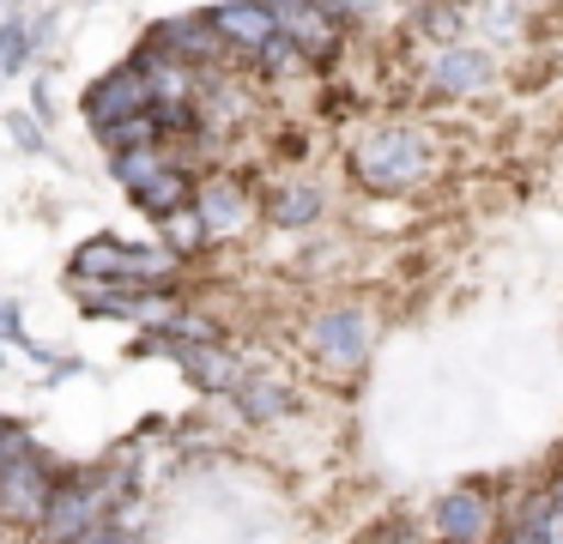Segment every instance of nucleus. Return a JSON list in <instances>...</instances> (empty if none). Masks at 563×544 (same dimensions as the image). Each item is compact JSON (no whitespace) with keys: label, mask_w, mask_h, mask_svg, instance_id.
Returning a JSON list of instances; mask_svg holds the SVG:
<instances>
[{"label":"nucleus","mask_w":563,"mask_h":544,"mask_svg":"<svg viewBox=\"0 0 563 544\" xmlns=\"http://www.w3.org/2000/svg\"><path fill=\"white\" fill-rule=\"evenodd\" d=\"M449 152L424 115H376L345 133V181L364 200H418L449 176Z\"/></svg>","instance_id":"f257e3e1"},{"label":"nucleus","mask_w":563,"mask_h":544,"mask_svg":"<svg viewBox=\"0 0 563 544\" xmlns=\"http://www.w3.org/2000/svg\"><path fill=\"white\" fill-rule=\"evenodd\" d=\"M382 345V297L369 290H333L328 302L297 321V357L321 375V381H357Z\"/></svg>","instance_id":"f03ea898"},{"label":"nucleus","mask_w":563,"mask_h":544,"mask_svg":"<svg viewBox=\"0 0 563 544\" xmlns=\"http://www.w3.org/2000/svg\"><path fill=\"white\" fill-rule=\"evenodd\" d=\"M176 285L183 278V254H170L164 242H122V236H86L67 260V285Z\"/></svg>","instance_id":"7ed1b4c3"},{"label":"nucleus","mask_w":563,"mask_h":544,"mask_svg":"<svg viewBox=\"0 0 563 544\" xmlns=\"http://www.w3.org/2000/svg\"><path fill=\"white\" fill-rule=\"evenodd\" d=\"M424 526L437 544H497L509 532V496L485 478H461L430 496Z\"/></svg>","instance_id":"20e7f679"},{"label":"nucleus","mask_w":563,"mask_h":544,"mask_svg":"<svg viewBox=\"0 0 563 544\" xmlns=\"http://www.w3.org/2000/svg\"><path fill=\"white\" fill-rule=\"evenodd\" d=\"M497 79H503V55L478 36H466V43L430 48L418 60V103H478Z\"/></svg>","instance_id":"39448f33"},{"label":"nucleus","mask_w":563,"mask_h":544,"mask_svg":"<svg viewBox=\"0 0 563 544\" xmlns=\"http://www.w3.org/2000/svg\"><path fill=\"white\" fill-rule=\"evenodd\" d=\"M74 471L79 466H62V459H49L43 447L25 459H7V466H0V520L37 532L43 514H49V502H55V490H62V478H74Z\"/></svg>","instance_id":"423d86ee"},{"label":"nucleus","mask_w":563,"mask_h":544,"mask_svg":"<svg viewBox=\"0 0 563 544\" xmlns=\"http://www.w3.org/2000/svg\"><path fill=\"white\" fill-rule=\"evenodd\" d=\"M140 43L158 48V55H170V60H188V67H200V73L243 67V60L231 55V43L219 36L212 12H170V19H152Z\"/></svg>","instance_id":"0eeeda50"},{"label":"nucleus","mask_w":563,"mask_h":544,"mask_svg":"<svg viewBox=\"0 0 563 544\" xmlns=\"http://www.w3.org/2000/svg\"><path fill=\"white\" fill-rule=\"evenodd\" d=\"M328 218H333L328 188H321L316 176H303V169H291V176H279V181L261 188V224H267V230H285V236H316Z\"/></svg>","instance_id":"6e6552de"},{"label":"nucleus","mask_w":563,"mask_h":544,"mask_svg":"<svg viewBox=\"0 0 563 544\" xmlns=\"http://www.w3.org/2000/svg\"><path fill=\"white\" fill-rule=\"evenodd\" d=\"M195 212L207 218L212 242H236L261 218V188L249 176H236V169H212V176H200Z\"/></svg>","instance_id":"1a4fd4ad"},{"label":"nucleus","mask_w":563,"mask_h":544,"mask_svg":"<svg viewBox=\"0 0 563 544\" xmlns=\"http://www.w3.org/2000/svg\"><path fill=\"white\" fill-rule=\"evenodd\" d=\"M79 109H86V127H91V133H98V127H115V121H128V115H146V109H152V79H146V67H140L134 55L115 60L103 79H91L86 91H79Z\"/></svg>","instance_id":"9d476101"},{"label":"nucleus","mask_w":563,"mask_h":544,"mask_svg":"<svg viewBox=\"0 0 563 544\" xmlns=\"http://www.w3.org/2000/svg\"><path fill=\"white\" fill-rule=\"evenodd\" d=\"M261 109V85L243 79L236 67H219L200 79V127H207V140H231V133H243L249 121H255Z\"/></svg>","instance_id":"9b49d317"},{"label":"nucleus","mask_w":563,"mask_h":544,"mask_svg":"<svg viewBox=\"0 0 563 544\" xmlns=\"http://www.w3.org/2000/svg\"><path fill=\"white\" fill-rule=\"evenodd\" d=\"M303 406H309V399L297 393L279 369H249L243 387L231 393L236 423H249V430H279V423H297V418H303Z\"/></svg>","instance_id":"f8f14e48"},{"label":"nucleus","mask_w":563,"mask_h":544,"mask_svg":"<svg viewBox=\"0 0 563 544\" xmlns=\"http://www.w3.org/2000/svg\"><path fill=\"white\" fill-rule=\"evenodd\" d=\"M212 12V24H219V36L231 43V55L243 60H255V48L267 43V36H279V19L267 12V0H219V7H207Z\"/></svg>","instance_id":"ddd939ff"},{"label":"nucleus","mask_w":563,"mask_h":544,"mask_svg":"<svg viewBox=\"0 0 563 544\" xmlns=\"http://www.w3.org/2000/svg\"><path fill=\"white\" fill-rule=\"evenodd\" d=\"M195 193H200V176H195L188 164H176V157H170V164H164L152 181H140L128 200H134V212H146L152 224H170L176 212H188V206H195Z\"/></svg>","instance_id":"4468645a"},{"label":"nucleus","mask_w":563,"mask_h":544,"mask_svg":"<svg viewBox=\"0 0 563 544\" xmlns=\"http://www.w3.org/2000/svg\"><path fill=\"white\" fill-rule=\"evenodd\" d=\"M352 260H357V242L352 236H321V242H309V248L291 260V273L309 278V285H328V278L352 273Z\"/></svg>","instance_id":"2eb2a0df"},{"label":"nucleus","mask_w":563,"mask_h":544,"mask_svg":"<svg viewBox=\"0 0 563 544\" xmlns=\"http://www.w3.org/2000/svg\"><path fill=\"white\" fill-rule=\"evenodd\" d=\"M249 73H255L261 85H291V79H303V73H316V67H309V55H303V48H297L285 31H279V36H267V43L255 48Z\"/></svg>","instance_id":"dca6fc26"},{"label":"nucleus","mask_w":563,"mask_h":544,"mask_svg":"<svg viewBox=\"0 0 563 544\" xmlns=\"http://www.w3.org/2000/svg\"><path fill=\"white\" fill-rule=\"evenodd\" d=\"M37 60V43H31V19L25 12H0V79H13Z\"/></svg>","instance_id":"f3484780"},{"label":"nucleus","mask_w":563,"mask_h":544,"mask_svg":"<svg viewBox=\"0 0 563 544\" xmlns=\"http://www.w3.org/2000/svg\"><path fill=\"white\" fill-rule=\"evenodd\" d=\"M158 242H164L170 254H183V266H188V260H200V254L212 248V230H207V218L188 206V212H176L170 224H158Z\"/></svg>","instance_id":"a211bd4d"},{"label":"nucleus","mask_w":563,"mask_h":544,"mask_svg":"<svg viewBox=\"0 0 563 544\" xmlns=\"http://www.w3.org/2000/svg\"><path fill=\"white\" fill-rule=\"evenodd\" d=\"M98 145L103 152H146V145H164V133H158V121H152V109L146 115H128V121H115V127H98Z\"/></svg>","instance_id":"6ab92c4d"},{"label":"nucleus","mask_w":563,"mask_h":544,"mask_svg":"<svg viewBox=\"0 0 563 544\" xmlns=\"http://www.w3.org/2000/svg\"><path fill=\"white\" fill-rule=\"evenodd\" d=\"M164 164H170V145H146V152H115V157H110V176L122 181L128 193H134L140 181H152Z\"/></svg>","instance_id":"aec40b11"},{"label":"nucleus","mask_w":563,"mask_h":544,"mask_svg":"<svg viewBox=\"0 0 563 544\" xmlns=\"http://www.w3.org/2000/svg\"><path fill=\"white\" fill-rule=\"evenodd\" d=\"M321 7H328L345 31H369V24H382L388 12H406L400 0H321Z\"/></svg>","instance_id":"412c9836"},{"label":"nucleus","mask_w":563,"mask_h":544,"mask_svg":"<svg viewBox=\"0 0 563 544\" xmlns=\"http://www.w3.org/2000/svg\"><path fill=\"white\" fill-rule=\"evenodd\" d=\"M364 544H437V539H430V526H418V520L388 514V520H376V526L364 532Z\"/></svg>","instance_id":"4be33fe9"},{"label":"nucleus","mask_w":563,"mask_h":544,"mask_svg":"<svg viewBox=\"0 0 563 544\" xmlns=\"http://www.w3.org/2000/svg\"><path fill=\"white\" fill-rule=\"evenodd\" d=\"M7 133H13V145L25 157H43L49 152V133H43V121L31 115V109H7Z\"/></svg>","instance_id":"5701e85b"},{"label":"nucleus","mask_w":563,"mask_h":544,"mask_svg":"<svg viewBox=\"0 0 563 544\" xmlns=\"http://www.w3.org/2000/svg\"><path fill=\"white\" fill-rule=\"evenodd\" d=\"M67 544H140V539L128 532V520H103V526L79 532V539H67Z\"/></svg>","instance_id":"b1692460"},{"label":"nucleus","mask_w":563,"mask_h":544,"mask_svg":"<svg viewBox=\"0 0 563 544\" xmlns=\"http://www.w3.org/2000/svg\"><path fill=\"white\" fill-rule=\"evenodd\" d=\"M0 338L25 345V314H19V302H13V297H0Z\"/></svg>","instance_id":"393cba45"},{"label":"nucleus","mask_w":563,"mask_h":544,"mask_svg":"<svg viewBox=\"0 0 563 544\" xmlns=\"http://www.w3.org/2000/svg\"><path fill=\"white\" fill-rule=\"evenodd\" d=\"M31 115L49 121L55 115V97H49V79H31Z\"/></svg>","instance_id":"a878e982"},{"label":"nucleus","mask_w":563,"mask_h":544,"mask_svg":"<svg viewBox=\"0 0 563 544\" xmlns=\"http://www.w3.org/2000/svg\"><path fill=\"white\" fill-rule=\"evenodd\" d=\"M31 43H37V55L55 43V12H37V19H31Z\"/></svg>","instance_id":"bb28decb"},{"label":"nucleus","mask_w":563,"mask_h":544,"mask_svg":"<svg viewBox=\"0 0 563 544\" xmlns=\"http://www.w3.org/2000/svg\"><path fill=\"white\" fill-rule=\"evenodd\" d=\"M79 369H86V363H79V357H62V363H55V369H49V387H55V381H67V375H79Z\"/></svg>","instance_id":"cd10ccee"},{"label":"nucleus","mask_w":563,"mask_h":544,"mask_svg":"<svg viewBox=\"0 0 563 544\" xmlns=\"http://www.w3.org/2000/svg\"><path fill=\"white\" fill-rule=\"evenodd\" d=\"M545 490H551V508H558V514H563V466H558V471H551V478H545Z\"/></svg>","instance_id":"c85d7f7f"},{"label":"nucleus","mask_w":563,"mask_h":544,"mask_svg":"<svg viewBox=\"0 0 563 544\" xmlns=\"http://www.w3.org/2000/svg\"><path fill=\"white\" fill-rule=\"evenodd\" d=\"M497 544H521V539H515V532H503V539H497Z\"/></svg>","instance_id":"c756f323"},{"label":"nucleus","mask_w":563,"mask_h":544,"mask_svg":"<svg viewBox=\"0 0 563 544\" xmlns=\"http://www.w3.org/2000/svg\"><path fill=\"white\" fill-rule=\"evenodd\" d=\"M0 369H7V338H0Z\"/></svg>","instance_id":"7c9ffc66"},{"label":"nucleus","mask_w":563,"mask_h":544,"mask_svg":"<svg viewBox=\"0 0 563 544\" xmlns=\"http://www.w3.org/2000/svg\"><path fill=\"white\" fill-rule=\"evenodd\" d=\"M454 7H478V0H454Z\"/></svg>","instance_id":"2f4dec72"},{"label":"nucleus","mask_w":563,"mask_h":544,"mask_svg":"<svg viewBox=\"0 0 563 544\" xmlns=\"http://www.w3.org/2000/svg\"><path fill=\"white\" fill-rule=\"evenodd\" d=\"M13 7H25V0H13Z\"/></svg>","instance_id":"473e14b6"},{"label":"nucleus","mask_w":563,"mask_h":544,"mask_svg":"<svg viewBox=\"0 0 563 544\" xmlns=\"http://www.w3.org/2000/svg\"><path fill=\"white\" fill-rule=\"evenodd\" d=\"M140 544H146V539H140Z\"/></svg>","instance_id":"72a5a7b5"}]
</instances>
